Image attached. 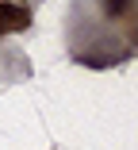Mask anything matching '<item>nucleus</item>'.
Returning <instances> with one entry per match:
<instances>
[{"label": "nucleus", "mask_w": 138, "mask_h": 150, "mask_svg": "<svg viewBox=\"0 0 138 150\" xmlns=\"http://www.w3.org/2000/svg\"><path fill=\"white\" fill-rule=\"evenodd\" d=\"M31 8L19 4V0H0V39L4 35H15V31H27L31 27Z\"/></svg>", "instance_id": "f257e3e1"}, {"label": "nucleus", "mask_w": 138, "mask_h": 150, "mask_svg": "<svg viewBox=\"0 0 138 150\" xmlns=\"http://www.w3.org/2000/svg\"><path fill=\"white\" fill-rule=\"evenodd\" d=\"M134 42H138V35H134Z\"/></svg>", "instance_id": "7ed1b4c3"}, {"label": "nucleus", "mask_w": 138, "mask_h": 150, "mask_svg": "<svg viewBox=\"0 0 138 150\" xmlns=\"http://www.w3.org/2000/svg\"><path fill=\"white\" fill-rule=\"evenodd\" d=\"M127 8H130V0H104V12L111 16V19H115V16H123Z\"/></svg>", "instance_id": "f03ea898"}]
</instances>
